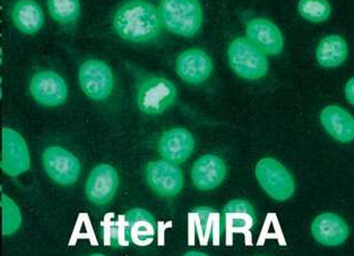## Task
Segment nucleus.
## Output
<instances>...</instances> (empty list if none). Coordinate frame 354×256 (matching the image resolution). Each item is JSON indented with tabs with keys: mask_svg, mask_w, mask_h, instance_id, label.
I'll use <instances>...</instances> for the list:
<instances>
[{
	"mask_svg": "<svg viewBox=\"0 0 354 256\" xmlns=\"http://www.w3.org/2000/svg\"><path fill=\"white\" fill-rule=\"evenodd\" d=\"M224 229L229 232H245L254 228L257 221L255 210L245 200H233L221 214Z\"/></svg>",
	"mask_w": 354,
	"mask_h": 256,
	"instance_id": "obj_19",
	"label": "nucleus"
},
{
	"mask_svg": "<svg viewBox=\"0 0 354 256\" xmlns=\"http://www.w3.org/2000/svg\"><path fill=\"white\" fill-rule=\"evenodd\" d=\"M353 83L354 80L353 78H351L350 81H348V85L345 86V95H346V98H348V102L353 103L354 99H353Z\"/></svg>",
	"mask_w": 354,
	"mask_h": 256,
	"instance_id": "obj_25",
	"label": "nucleus"
},
{
	"mask_svg": "<svg viewBox=\"0 0 354 256\" xmlns=\"http://www.w3.org/2000/svg\"><path fill=\"white\" fill-rule=\"evenodd\" d=\"M320 120L332 138L342 143L354 138V120L351 113L339 106H328L322 111Z\"/></svg>",
	"mask_w": 354,
	"mask_h": 256,
	"instance_id": "obj_18",
	"label": "nucleus"
},
{
	"mask_svg": "<svg viewBox=\"0 0 354 256\" xmlns=\"http://www.w3.org/2000/svg\"><path fill=\"white\" fill-rule=\"evenodd\" d=\"M44 166L50 179L62 185L74 184L81 172L77 158L60 147L44 151Z\"/></svg>",
	"mask_w": 354,
	"mask_h": 256,
	"instance_id": "obj_7",
	"label": "nucleus"
},
{
	"mask_svg": "<svg viewBox=\"0 0 354 256\" xmlns=\"http://www.w3.org/2000/svg\"><path fill=\"white\" fill-rule=\"evenodd\" d=\"M1 208H3V234L5 236L12 235L19 229L22 221L19 206L14 201L6 195L1 196Z\"/></svg>",
	"mask_w": 354,
	"mask_h": 256,
	"instance_id": "obj_24",
	"label": "nucleus"
},
{
	"mask_svg": "<svg viewBox=\"0 0 354 256\" xmlns=\"http://www.w3.org/2000/svg\"><path fill=\"white\" fill-rule=\"evenodd\" d=\"M298 10L302 17L310 22H324L330 15V5L324 0H302Z\"/></svg>",
	"mask_w": 354,
	"mask_h": 256,
	"instance_id": "obj_23",
	"label": "nucleus"
},
{
	"mask_svg": "<svg viewBox=\"0 0 354 256\" xmlns=\"http://www.w3.org/2000/svg\"><path fill=\"white\" fill-rule=\"evenodd\" d=\"M227 56L231 68L240 77L258 80L268 74V58L247 38L233 40L227 51Z\"/></svg>",
	"mask_w": 354,
	"mask_h": 256,
	"instance_id": "obj_3",
	"label": "nucleus"
},
{
	"mask_svg": "<svg viewBox=\"0 0 354 256\" xmlns=\"http://www.w3.org/2000/svg\"><path fill=\"white\" fill-rule=\"evenodd\" d=\"M48 8L53 19L57 22L67 23L74 22L80 15V3L73 0H51L48 1Z\"/></svg>",
	"mask_w": 354,
	"mask_h": 256,
	"instance_id": "obj_22",
	"label": "nucleus"
},
{
	"mask_svg": "<svg viewBox=\"0 0 354 256\" xmlns=\"http://www.w3.org/2000/svg\"><path fill=\"white\" fill-rule=\"evenodd\" d=\"M256 177L263 190L277 201L289 200L295 194L292 175L282 163L272 158L261 159L256 166Z\"/></svg>",
	"mask_w": 354,
	"mask_h": 256,
	"instance_id": "obj_5",
	"label": "nucleus"
},
{
	"mask_svg": "<svg viewBox=\"0 0 354 256\" xmlns=\"http://www.w3.org/2000/svg\"><path fill=\"white\" fill-rule=\"evenodd\" d=\"M118 172L110 165H99L87 179L86 195L92 203L106 205L118 190Z\"/></svg>",
	"mask_w": 354,
	"mask_h": 256,
	"instance_id": "obj_11",
	"label": "nucleus"
},
{
	"mask_svg": "<svg viewBox=\"0 0 354 256\" xmlns=\"http://www.w3.org/2000/svg\"><path fill=\"white\" fill-rule=\"evenodd\" d=\"M147 179L149 186L161 196H174L180 193L183 186L181 169L165 160L149 163L147 168Z\"/></svg>",
	"mask_w": 354,
	"mask_h": 256,
	"instance_id": "obj_8",
	"label": "nucleus"
},
{
	"mask_svg": "<svg viewBox=\"0 0 354 256\" xmlns=\"http://www.w3.org/2000/svg\"><path fill=\"white\" fill-rule=\"evenodd\" d=\"M311 232L318 243L326 246H339L348 237V227L341 217L323 213L315 219Z\"/></svg>",
	"mask_w": 354,
	"mask_h": 256,
	"instance_id": "obj_17",
	"label": "nucleus"
},
{
	"mask_svg": "<svg viewBox=\"0 0 354 256\" xmlns=\"http://www.w3.org/2000/svg\"><path fill=\"white\" fill-rule=\"evenodd\" d=\"M12 22L19 31L33 35L44 26V12L35 1H19L12 8Z\"/></svg>",
	"mask_w": 354,
	"mask_h": 256,
	"instance_id": "obj_20",
	"label": "nucleus"
},
{
	"mask_svg": "<svg viewBox=\"0 0 354 256\" xmlns=\"http://www.w3.org/2000/svg\"><path fill=\"white\" fill-rule=\"evenodd\" d=\"M113 26L124 40L147 42L161 32L159 12L147 1H129L122 5L113 19Z\"/></svg>",
	"mask_w": 354,
	"mask_h": 256,
	"instance_id": "obj_1",
	"label": "nucleus"
},
{
	"mask_svg": "<svg viewBox=\"0 0 354 256\" xmlns=\"http://www.w3.org/2000/svg\"><path fill=\"white\" fill-rule=\"evenodd\" d=\"M211 57L201 49H190L178 57L177 73L181 80L190 84H199L211 75Z\"/></svg>",
	"mask_w": 354,
	"mask_h": 256,
	"instance_id": "obj_15",
	"label": "nucleus"
},
{
	"mask_svg": "<svg viewBox=\"0 0 354 256\" xmlns=\"http://www.w3.org/2000/svg\"><path fill=\"white\" fill-rule=\"evenodd\" d=\"M158 12L162 26L176 35L193 37L202 26V6L195 0H165Z\"/></svg>",
	"mask_w": 354,
	"mask_h": 256,
	"instance_id": "obj_2",
	"label": "nucleus"
},
{
	"mask_svg": "<svg viewBox=\"0 0 354 256\" xmlns=\"http://www.w3.org/2000/svg\"><path fill=\"white\" fill-rule=\"evenodd\" d=\"M1 167L7 175L16 177L30 168V154L24 138L10 128L3 131Z\"/></svg>",
	"mask_w": 354,
	"mask_h": 256,
	"instance_id": "obj_9",
	"label": "nucleus"
},
{
	"mask_svg": "<svg viewBox=\"0 0 354 256\" xmlns=\"http://www.w3.org/2000/svg\"><path fill=\"white\" fill-rule=\"evenodd\" d=\"M227 176V166L220 156L205 154L201 156L192 169L194 185L201 191L214 190Z\"/></svg>",
	"mask_w": 354,
	"mask_h": 256,
	"instance_id": "obj_13",
	"label": "nucleus"
},
{
	"mask_svg": "<svg viewBox=\"0 0 354 256\" xmlns=\"http://www.w3.org/2000/svg\"><path fill=\"white\" fill-rule=\"evenodd\" d=\"M247 39L264 55H279L283 49L282 33L268 19H252L247 24Z\"/></svg>",
	"mask_w": 354,
	"mask_h": 256,
	"instance_id": "obj_14",
	"label": "nucleus"
},
{
	"mask_svg": "<svg viewBox=\"0 0 354 256\" xmlns=\"http://www.w3.org/2000/svg\"><path fill=\"white\" fill-rule=\"evenodd\" d=\"M177 99V89L163 77H149L140 82L137 90V104L147 115L165 113Z\"/></svg>",
	"mask_w": 354,
	"mask_h": 256,
	"instance_id": "obj_4",
	"label": "nucleus"
},
{
	"mask_svg": "<svg viewBox=\"0 0 354 256\" xmlns=\"http://www.w3.org/2000/svg\"><path fill=\"white\" fill-rule=\"evenodd\" d=\"M195 141L193 135L185 128H172L162 135L159 152L165 161L179 165L193 154Z\"/></svg>",
	"mask_w": 354,
	"mask_h": 256,
	"instance_id": "obj_12",
	"label": "nucleus"
},
{
	"mask_svg": "<svg viewBox=\"0 0 354 256\" xmlns=\"http://www.w3.org/2000/svg\"><path fill=\"white\" fill-rule=\"evenodd\" d=\"M124 221L128 243L147 246L156 236V219L147 210H129L124 216Z\"/></svg>",
	"mask_w": 354,
	"mask_h": 256,
	"instance_id": "obj_16",
	"label": "nucleus"
},
{
	"mask_svg": "<svg viewBox=\"0 0 354 256\" xmlns=\"http://www.w3.org/2000/svg\"><path fill=\"white\" fill-rule=\"evenodd\" d=\"M348 44L339 35H328L318 44L316 58L320 66L326 68L337 67L348 57Z\"/></svg>",
	"mask_w": 354,
	"mask_h": 256,
	"instance_id": "obj_21",
	"label": "nucleus"
},
{
	"mask_svg": "<svg viewBox=\"0 0 354 256\" xmlns=\"http://www.w3.org/2000/svg\"><path fill=\"white\" fill-rule=\"evenodd\" d=\"M80 83L87 97L103 100L111 94L113 75L111 69L100 60H87L80 69Z\"/></svg>",
	"mask_w": 354,
	"mask_h": 256,
	"instance_id": "obj_6",
	"label": "nucleus"
},
{
	"mask_svg": "<svg viewBox=\"0 0 354 256\" xmlns=\"http://www.w3.org/2000/svg\"><path fill=\"white\" fill-rule=\"evenodd\" d=\"M30 90L35 100L44 106H59L67 98V84L64 78L50 71L37 73L32 78Z\"/></svg>",
	"mask_w": 354,
	"mask_h": 256,
	"instance_id": "obj_10",
	"label": "nucleus"
}]
</instances>
